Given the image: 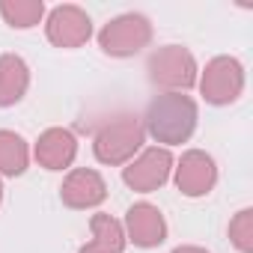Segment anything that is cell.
<instances>
[{
    "label": "cell",
    "instance_id": "obj_8",
    "mask_svg": "<svg viewBox=\"0 0 253 253\" xmlns=\"http://www.w3.org/2000/svg\"><path fill=\"white\" fill-rule=\"evenodd\" d=\"M214 179H217V170H214V161L206 155V152H185L182 155V164H179V191L188 194V197H203L214 188Z\"/></svg>",
    "mask_w": 253,
    "mask_h": 253
},
{
    "label": "cell",
    "instance_id": "obj_14",
    "mask_svg": "<svg viewBox=\"0 0 253 253\" xmlns=\"http://www.w3.org/2000/svg\"><path fill=\"white\" fill-rule=\"evenodd\" d=\"M27 170V146L18 134L0 131V173L18 176Z\"/></svg>",
    "mask_w": 253,
    "mask_h": 253
},
{
    "label": "cell",
    "instance_id": "obj_9",
    "mask_svg": "<svg viewBox=\"0 0 253 253\" xmlns=\"http://www.w3.org/2000/svg\"><path fill=\"white\" fill-rule=\"evenodd\" d=\"M60 197L72 209H86V206H98L107 197V188H104V179L95 170H75L63 182Z\"/></svg>",
    "mask_w": 253,
    "mask_h": 253
},
{
    "label": "cell",
    "instance_id": "obj_12",
    "mask_svg": "<svg viewBox=\"0 0 253 253\" xmlns=\"http://www.w3.org/2000/svg\"><path fill=\"white\" fill-rule=\"evenodd\" d=\"M27 66L21 57L15 54H3L0 57V107H9L15 101H21V95L27 92Z\"/></svg>",
    "mask_w": 253,
    "mask_h": 253
},
{
    "label": "cell",
    "instance_id": "obj_5",
    "mask_svg": "<svg viewBox=\"0 0 253 253\" xmlns=\"http://www.w3.org/2000/svg\"><path fill=\"white\" fill-rule=\"evenodd\" d=\"M203 95L206 101L211 104H229L238 98L241 86H244V75H241V66L229 57H217L206 66V75H203Z\"/></svg>",
    "mask_w": 253,
    "mask_h": 253
},
{
    "label": "cell",
    "instance_id": "obj_4",
    "mask_svg": "<svg viewBox=\"0 0 253 253\" xmlns=\"http://www.w3.org/2000/svg\"><path fill=\"white\" fill-rule=\"evenodd\" d=\"M149 78H152V84L167 86V89H188L197 81L194 57L185 48H176V45L161 48L149 60Z\"/></svg>",
    "mask_w": 253,
    "mask_h": 253
},
{
    "label": "cell",
    "instance_id": "obj_11",
    "mask_svg": "<svg viewBox=\"0 0 253 253\" xmlns=\"http://www.w3.org/2000/svg\"><path fill=\"white\" fill-rule=\"evenodd\" d=\"M75 149H78V146H75L72 131H66V128H51V131H45V134L39 137V143H36V158H39V164L48 167V170H63V167L72 164Z\"/></svg>",
    "mask_w": 253,
    "mask_h": 253
},
{
    "label": "cell",
    "instance_id": "obj_13",
    "mask_svg": "<svg viewBox=\"0 0 253 253\" xmlns=\"http://www.w3.org/2000/svg\"><path fill=\"white\" fill-rule=\"evenodd\" d=\"M125 238L122 226L110 214H92V241L81 247V253H122Z\"/></svg>",
    "mask_w": 253,
    "mask_h": 253
},
{
    "label": "cell",
    "instance_id": "obj_1",
    "mask_svg": "<svg viewBox=\"0 0 253 253\" xmlns=\"http://www.w3.org/2000/svg\"><path fill=\"white\" fill-rule=\"evenodd\" d=\"M197 125V104L182 92L158 95L149 104L146 128L158 143H185Z\"/></svg>",
    "mask_w": 253,
    "mask_h": 253
},
{
    "label": "cell",
    "instance_id": "obj_15",
    "mask_svg": "<svg viewBox=\"0 0 253 253\" xmlns=\"http://www.w3.org/2000/svg\"><path fill=\"white\" fill-rule=\"evenodd\" d=\"M42 0H27V3H21V0H15V3H0V12H3V18L12 24V27H33L39 18H42Z\"/></svg>",
    "mask_w": 253,
    "mask_h": 253
},
{
    "label": "cell",
    "instance_id": "obj_6",
    "mask_svg": "<svg viewBox=\"0 0 253 253\" xmlns=\"http://www.w3.org/2000/svg\"><path fill=\"white\" fill-rule=\"evenodd\" d=\"M170 164H173V158H170L167 149H149L131 167H125L122 179H125V185L134 188V191H155L158 185L167 182Z\"/></svg>",
    "mask_w": 253,
    "mask_h": 253
},
{
    "label": "cell",
    "instance_id": "obj_16",
    "mask_svg": "<svg viewBox=\"0 0 253 253\" xmlns=\"http://www.w3.org/2000/svg\"><path fill=\"white\" fill-rule=\"evenodd\" d=\"M229 235H232V241H235L238 250H244V253L253 250V211L250 209L238 211V217L229 223Z\"/></svg>",
    "mask_w": 253,
    "mask_h": 253
},
{
    "label": "cell",
    "instance_id": "obj_10",
    "mask_svg": "<svg viewBox=\"0 0 253 253\" xmlns=\"http://www.w3.org/2000/svg\"><path fill=\"white\" fill-rule=\"evenodd\" d=\"M125 223H128V232H131L134 244H140V247H155V244H161L164 235H167V226H164L161 211H158L155 206H149V203L131 206Z\"/></svg>",
    "mask_w": 253,
    "mask_h": 253
},
{
    "label": "cell",
    "instance_id": "obj_3",
    "mask_svg": "<svg viewBox=\"0 0 253 253\" xmlns=\"http://www.w3.org/2000/svg\"><path fill=\"white\" fill-rule=\"evenodd\" d=\"M149 36H152V27L143 15H122L101 30L98 45L110 57H131L149 42Z\"/></svg>",
    "mask_w": 253,
    "mask_h": 253
},
{
    "label": "cell",
    "instance_id": "obj_7",
    "mask_svg": "<svg viewBox=\"0 0 253 253\" xmlns=\"http://www.w3.org/2000/svg\"><path fill=\"white\" fill-rule=\"evenodd\" d=\"M89 18L78 6H60L48 18V39L60 48H78L89 39Z\"/></svg>",
    "mask_w": 253,
    "mask_h": 253
},
{
    "label": "cell",
    "instance_id": "obj_18",
    "mask_svg": "<svg viewBox=\"0 0 253 253\" xmlns=\"http://www.w3.org/2000/svg\"><path fill=\"white\" fill-rule=\"evenodd\" d=\"M0 197H3V188H0Z\"/></svg>",
    "mask_w": 253,
    "mask_h": 253
},
{
    "label": "cell",
    "instance_id": "obj_17",
    "mask_svg": "<svg viewBox=\"0 0 253 253\" xmlns=\"http://www.w3.org/2000/svg\"><path fill=\"white\" fill-rule=\"evenodd\" d=\"M173 253H206V250H200V247H179V250H173Z\"/></svg>",
    "mask_w": 253,
    "mask_h": 253
},
{
    "label": "cell",
    "instance_id": "obj_2",
    "mask_svg": "<svg viewBox=\"0 0 253 253\" xmlns=\"http://www.w3.org/2000/svg\"><path fill=\"white\" fill-rule=\"evenodd\" d=\"M143 146V125L137 116H116L95 134V155L104 164H122Z\"/></svg>",
    "mask_w": 253,
    "mask_h": 253
}]
</instances>
